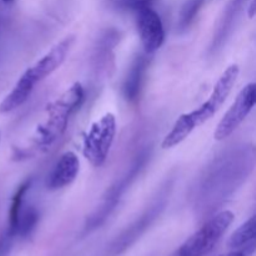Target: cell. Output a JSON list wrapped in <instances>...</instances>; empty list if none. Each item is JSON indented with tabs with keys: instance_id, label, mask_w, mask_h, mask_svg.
<instances>
[{
	"instance_id": "cell-16",
	"label": "cell",
	"mask_w": 256,
	"mask_h": 256,
	"mask_svg": "<svg viewBox=\"0 0 256 256\" xmlns=\"http://www.w3.org/2000/svg\"><path fill=\"white\" fill-rule=\"evenodd\" d=\"M255 249H256V242H252V244L246 245V246L244 248H240V249L235 250V252H228V254L219 255V256H250V254H252Z\"/></svg>"
},
{
	"instance_id": "cell-6",
	"label": "cell",
	"mask_w": 256,
	"mask_h": 256,
	"mask_svg": "<svg viewBox=\"0 0 256 256\" xmlns=\"http://www.w3.org/2000/svg\"><path fill=\"white\" fill-rule=\"evenodd\" d=\"M74 44V35H69V36L64 38L62 42L55 44L44 56L40 58L32 66H30L25 72V74L34 82L35 85L42 82V80L48 79L50 75L54 74L64 64Z\"/></svg>"
},
{
	"instance_id": "cell-2",
	"label": "cell",
	"mask_w": 256,
	"mask_h": 256,
	"mask_svg": "<svg viewBox=\"0 0 256 256\" xmlns=\"http://www.w3.org/2000/svg\"><path fill=\"white\" fill-rule=\"evenodd\" d=\"M85 100V90L75 82L46 108V115L32 136L35 149L48 150L65 134L70 118L80 109Z\"/></svg>"
},
{
	"instance_id": "cell-18",
	"label": "cell",
	"mask_w": 256,
	"mask_h": 256,
	"mask_svg": "<svg viewBox=\"0 0 256 256\" xmlns=\"http://www.w3.org/2000/svg\"><path fill=\"white\" fill-rule=\"evenodd\" d=\"M4 4H12V2H14V0H2Z\"/></svg>"
},
{
	"instance_id": "cell-19",
	"label": "cell",
	"mask_w": 256,
	"mask_h": 256,
	"mask_svg": "<svg viewBox=\"0 0 256 256\" xmlns=\"http://www.w3.org/2000/svg\"><path fill=\"white\" fill-rule=\"evenodd\" d=\"M2 15H0V26H2Z\"/></svg>"
},
{
	"instance_id": "cell-12",
	"label": "cell",
	"mask_w": 256,
	"mask_h": 256,
	"mask_svg": "<svg viewBox=\"0 0 256 256\" xmlns=\"http://www.w3.org/2000/svg\"><path fill=\"white\" fill-rule=\"evenodd\" d=\"M254 242H256V214L245 222L239 229L235 230L228 245L232 249H240Z\"/></svg>"
},
{
	"instance_id": "cell-9",
	"label": "cell",
	"mask_w": 256,
	"mask_h": 256,
	"mask_svg": "<svg viewBox=\"0 0 256 256\" xmlns=\"http://www.w3.org/2000/svg\"><path fill=\"white\" fill-rule=\"evenodd\" d=\"M35 86L36 85L26 75L22 74V78L15 84V86L12 88V92L6 95V98L0 104V112L8 114V112H14L22 104H25L34 92Z\"/></svg>"
},
{
	"instance_id": "cell-4",
	"label": "cell",
	"mask_w": 256,
	"mask_h": 256,
	"mask_svg": "<svg viewBox=\"0 0 256 256\" xmlns=\"http://www.w3.org/2000/svg\"><path fill=\"white\" fill-rule=\"evenodd\" d=\"M116 118L106 112L92 122L82 138V155L94 168H100L106 162L116 136Z\"/></svg>"
},
{
	"instance_id": "cell-15",
	"label": "cell",
	"mask_w": 256,
	"mask_h": 256,
	"mask_svg": "<svg viewBox=\"0 0 256 256\" xmlns=\"http://www.w3.org/2000/svg\"><path fill=\"white\" fill-rule=\"evenodd\" d=\"M14 238L15 236L10 232H8L6 234L0 238V256H9Z\"/></svg>"
},
{
	"instance_id": "cell-7",
	"label": "cell",
	"mask_w": 256,
	"mask_h": 256,
	"mask_svg": "<svg viewBox=\"0 0 256 256\" xmlns=\"http://www.w3.org/2000/svg\"><path fill=\"white\" fill-rule=\"evenodd\" d=\"M136 29L146 54H154L165 42V29L160 15L150 8L136 12Z\"/></svg>"
},
{
	"instance_id": "cell-3",
	"label": "cell",
	"mask_w": 256,
	"mask_h": 256,
	"mask_svg": "<svg viewBox=\"0 0 256 256\" xmlns=\"http://www.w3.org/2000/svg\"><path fill=\"white\" fill-rule=\"evenodd\" d=\"M235 220V214L224 210L205 222L172 256H206L216 246Z\"/></svg>"
},
{
	"instance_id": "cell-11",
	"label": "cell",
	"mask_w": 256,
	"mask_h": 256,
	"mask_svg": "<svg viewBox=\"0 0 256 256\" xmlns=\"http://www.w3.org/2000/svg\"><path fill=\"white\" fill-rule=\"evenodd\" d=\"M148 68V60L144 56L138 58L132 64L129 75L124 82V95L129 102H136L142 90V79Z\"/></svg>"
},
{
	"instance_id": "cell-10",
	"label": "cell",
	"mask_w": 256,
	"mask_h": 256,
	"mask_svg": "<svg viewBox=\"0 0 256 256\" xmlns=\"http://www.w3.org/2000/svg\"><path fill=\"white\" fill-rule=\"evenodd\" d=\"M158 212L156 209H152V212H149V214H146L145 216H142L139 222H136L135 225H132L128 232H125L124 234L122 235L120 238H118L116 242L112 244V254L118 255L120 252H122L124 250H126L130 245L132 244L134 242H136L138 238L142 234V232L146 230V228L149 226L150 222L156 218Z\"/></svg>"
},
{
	"instance_id": "cell-1",
	"label": "cell",
	"mask_w": 256,
	"mask_h": 256,
	"mask_svg": "<svg viewBox=\"0 0 256 256\" xmlns=\"http://www.w3.org/2000/svg\"><path fill=\"white\" fill-rule=\"evenodd\" d=\"M240 75V66L236 64H232L225 69L222 76L218 79L212 95L209 99L194 112L182 114L179 119L175 122L174 126L166 134L162 142V148L164 150L174 149L178 145L188 139L192 134L195 129L204 125L210 119L216 115V112L222 109V105L232 94L235 84Z\"/></svg>"
},
{
	"instance_id": "cell-8",
	"label": "cell",
	"mask_w": 256,
	"mask_h": 256,
	"mask_svg": "<svg viewBox=\"0 0 256 256\" xmlns=\"http://www.w3.org/2000/svg\"><path fill=\"white\" fill-rule=\"evenodd\" d=\"M80 172V160L75 152H66L59 158L46 178L48 190L56 192L70 186Z\"/></svg>"
},
{
	"instance_id": "cell-14",
	"label": "cell",
	"mask_w": 256,
	"mask_h": 256,
	"mask_svg": "<svg viewBox=\"0 0 256 256\" xmlns=\"http://www.w3.org/2000/svg\"><path fill=\"white\" fill-rule=\"evenodd\" d=\"M109 2L115 9L138 12L145 8L152 6L154 0H109Z\"/></svg>"
},
{
	"instance_id": "cell-5",
	"label": "cell",
	"mask_w": 256,
	"mask_h": 256,
	"mask_svg": "<svg viewBox=\"0 0 256 256\" xmlns=\"http://www.w3.org/2000/svg\"><path fill=\"white\" fill-rule=\"evenodd\" d=\"M255 106L256 82H250L239 92L230 109L218 124L216 130L214 132L215 140L222 142L232 136L239 129L240 125L246 120V118L249 116Z\"/></svg>"
},
{
	"instance_id": "cell-13",
	"label": "cell",
	"mask_w": 256,
	"mask_h": 256,
	"mask_svg": "<svg viewBox=\"0 0 256 256\" xmlns=\"http://www.w3.org/2000/svg\"><path fill=\"white\" fill-rule=\"evenodd\" d=\"M206 0H189L186 4L184 5L180 14L179 19V29L180 30H186L190 25L192 24L195 19H196L198 14L204 6Z\"/></svg>"
},
{
	"instance_id": "cell-17",
	"label": "cell",
	"mask_w": 256,
	"mask_h": 256,
	"mask_svg": "<svg viewBox=\"0 0 256 256\" xmlns=\"http://www.w3.org/2000/svg\"><path fill=\"white\" fill-rule=\"evenodd\" d=\"M248 15L250 19H254L256 16V0H252L249 5V10H248Z\"/></svg>"
}]
</instances>
